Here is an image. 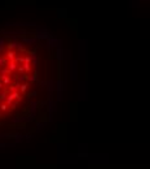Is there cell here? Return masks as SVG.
I'll use <instances>...</instances> for the list:
<instances>
[{"label": "cell", "instance_id": "cell-1", "mask_svg": "<svg viewBox=\"0 0 150 169\" xmlns=\"http://www.w3.org/2000/svg\"><path fill=\"white\" fill-rule=\"evenodd\" d=\"M36 78L34 53L20 44L0 47V121L27 99Z\"/></svg>", "mask_w": 150, "mask_h": 169}]
</instances>
